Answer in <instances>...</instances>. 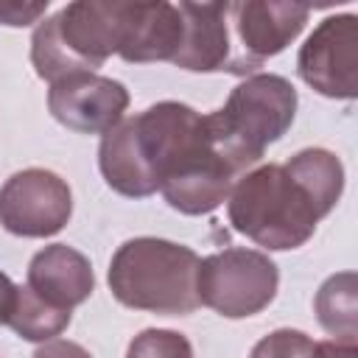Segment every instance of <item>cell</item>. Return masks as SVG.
<instances>
[{
  "mask_svg": "<svg viewBox=\"0 0 358 358\" xmlns=\"http://www.w3.org/2000/svg\"><path fill=\"white\" fill-rule=\"evenodd\" d=\"M14 291H17V285L11 282V277L6 271H0V324H6V319H8L11 302H14Z\"/></svg>",
  "mask_w": 358,
  "mask_h": 358,
  "instance_id": "44dd1931",
  "label": "cell"
},
{
  "mask_svg": "<svg viewBox=\"0 0 358 358\" xmlns=\"http://www.w3.org/2000/svg\"><path fill=\"white\" fill-rule=\"evenodd\" d=\"M196 274L199 255L190 246L143 235L117 246L106 280L112 296L126 308L159 316H187L201 305Z\"/></svg>",
  "mask_w": 358,
  "mask_h": 358,
  "instance_id": "3957f363",
  "label": "cell"
},
{
  "mask_svg": "<svg viewBox=\"0 0 358 358\" xmlns=\"http://www.w3.org/2000/svg\"><path fill=\"white\" fill-rule=\"evenodd\" d=\"M34 358H92L81 344L67 341V338H50L36 347Z\"/></svg>",
  "mask_w": 358,
  "mask_h": 358,
  "instance_id": "d6986e66",
  "label": "cell"
},
{
  "mask_svg": "<svg viewBox=\"0 0 358 358\" xmlns=\"http://www.w3.org/2000/svg\"><path fill=\"white\" fill-rule=\"evenodd\" d=\"M48 109L70 131L106 134L123 120L129 90L101 73H76L50 84Z\"/></svg>",
  "mask_w": 358,
  "mask_h": 358,
  "instance_id": "30bf717a",
  "label": "cell"
},
{
  "mask_svg": "<svg viewBox=\"0 0 358 358\" xmlns=\"http://www.w3.org/2000/svg\"><path fill=\"white\" fill-rule=\"evenodd\" d=\"M25 285L48 305L73 310L95 291V274L87 255L67 243H50L31 257Z\"/></svg>",
  "mask_w": 358,
  "mask_h": 358,
  "instance_id": "7c38bea8",
  "label": "cell"
},
{
  "mask_svg": "<svg viewBox=\"0 0 358 358\" xmlns=\"http://www.w3.org/2000/svg\"><path fill=\"white\" fill-rule=\"evenodd\" d=\"M70 319H73L70 310L48 305L28 285H17L14 302H11V310H8V319H6V327H11L22 341L45 344V341L56 338L59 333H64Z\"/></svg>",
  "mask_w": 358,
  "mask_h": 358,
  "instance_id": "9a60e30c",
  "label": "cell"
},
{
  "mask_svg": "<svg viewBox=\"0 0 358 358\" xmlns=\"http://www.w3.org/2000/svg\"><path fill=\"white\" fill-rule=\"evenodd\" d=\"M341 190V159L327 148H302L282 165L246 171L227 199V215L235 232L263 249H299L338 204Z\"/></svg>",
  "mask_w": 358,
  "mask_h": 358,
  "instance_id": "6da1fadb",
  "label": "cell"
},
{
  "mask_svg": "<svg viewBox=\"0 0 358 358\" xmlns=\"http://www.w3.org/2000/svg\"><path fill=\"white\" fill-rule=\"evenodd\" d=\"M296 70L319 95L352 101L358 95V17L322 20L299 48Z\"/></svg>",
  "mask_w": 358,
  "mask_h": 358,
  "instance_id": "ba28073f",
  "label": "cell"
},
{
  "mask_svg": "<svg viewBox=\"0 0 358 358\" xmlns=\"http://www.w3.org/2000/svg\"><path fill=\"white\" fill-rule=\"evenodd\" d=\"M313 310L319 324L338 344L358 347V277L355 271H338L327 277L316 296Z\"/></svg>",
  "mask_w": 358,
  "mask_h": 358,
  "instance_id": "5bb4252c",
  "label": "cell"
},
{
  "mask_svg": "<svg viewBox=\"0 0 358 358\" xmlns=\"http://www.w3.org/2000/svg\"><path fill=\"white\" fill-rule=\"evenodd\" d=\"M73 215L70 185L48 168H25L0 187V224L20 238H50Z\"/></svg>",
  "mask_w": 358,
  "mask_h": 358,
  "instance_id": "52a82bcc",
  "label": "cell"
},
{
  "mask_svg": "<svg viewBox=\"0 0 358 358\" xmlns=\"http://www.w3.org/2000/svg\"><path fill=\"white\" fill-rule=\"evenodd\" d=\"M48 11V0L45 3H17V0H3L0 3V25H31L39 22V17Z\"/></svg>",
  "mask_w": 358,
  "mask_h": 358,
  "instance_id": "ac0fdd59",
  "label": "cell"
},
{
  "mask_svg": "<svg viewBox=\"0 0 358 358\" xmlns=\"http://www.w3.org/2000/svg\"><path fill=\"white\" fill-rule=\"evenodd\" d=\"M277 263L257 249H224L199 260V302L224 319H246L277 296Z\"/></svg>",
  "mask_w": 358,
  "mask_h": 358,
  "instance_id": "8992f818",
  "label": "cell"
},
{
  "mask_svg": "<svg viewBox=\"0 0 358 358\" xmlns=\"http://www.w3.org/2000/svg\"><path fill=\"white\" fill-rule=\"evenodd\" d=\"M313 358H358V347L350 344H338V341H316L313 347Z\"/></svg>",
  "mask_w": 358,
  "mask_h": 358,
  "instance_id": "ffe728a7",
  "label": "cell"
},
{
  "mask_svg": "<svg viewBox=\"0 0 358 358\" xmlns=\"http://www.w3.org/2000/svg\"><path fill=\"white\" fill-rule=\"evenodd\" d=\"M126 358H193V344L179 330L148 327L129 341Z\"/></svg>",
  "mask_w": 358,
  "mask_h": 358,
  "instance_id": "2e32d148",
  "label": "cell"
},
{
  "mask_svg": "<svg viewBox=\"0 0 358 358\" xmlns=\"http://www.w3.org/2000/svg\"><path fill=\"white\" fill-rule=\"evenodd\" d=\"M310 17L308 6L299 3H274V0H249L229 3V22L235 28L238 50L227 73L257 70L266 59L282 53L305 28Z\"/></svg>",
  "mask_w": 358,
  "mask_h": 358,
  "instance_id": "9c48e42d",
  "label": "cell"
},
{
  "mask_svg": "<svg viewBox=\"0 0 358 358\" xmlns=\"http://www.w3.org/2000/svg\"><path fill=\"white\" fill-rule=\"evenodd\" d=\"M296 101V90L288 78L255 73L232 87L227 103L210 112L207 123L229 159L246 173L260 162L263 151L291 129Z\"/></svg>",
  "mask_w": 358,
  "mask_h": 358,
  "instance_id": "5b68a950",
  "label": "cell"
},
{
  "mask_svg": "<svg viewBox=\"0 0 358 358\" xmlns=\"http://www.w3.org/2000/svg\"><path fill=\"white\" fill-rule=\"evenodd\" d=\"M129 3L76 0L53 17L39 20L31 36V64L39 78L59 81L76 73H95L117 53Z\"/></svg>",
  "mask_w": 358,
  "mask_h": 358,
  "instance_id": "277c9868",
  "label": "cell"
},
{
  "mask_svg": "<svg viewBox=\"0 0 358 358\" xmlns=\"http://www.w3.org/2000/svg\"><path fill=\"white\" fill-rule=\"evenodd\" d=\"M313 347H316V341L308 333L280 327V330H271L268 336H263L252 347L249 358H313Z\"/></svg>",
  "mask_w": 358,
  "mask_h": 358,
  "instance_id": "e0dca14e",
  "label": "cell"
},
{
  "mask_svg": "<svg viewBox=\"0 0 358 358\" xmlns=\"http://www.w3.org/2000/svg\"><path fill=\"white\" fill-rule=\"evenodd\" d=\"M182 42L173 64L187 73H227L232 62L229 3H179Z\"/></svg>",
  "mask_w": 358,
  "mask_h": 358,
  "instance_id": "8fae6325",
  "label": "cell"
},
{
  "mask_svg": "<svg viewBox=\"0 0 358 358\" xmlns=\"http://www.w3.org/2000/svg\"><path fill=\"white\" fill-rule=\"evenodd\" d=\"M182 42V17L173 3H129L117 56L131 64L173 62Z\"/></svg>",
  "mask_w": 358,
  "mask_h": 358,
  "instance_id": "4fadbf2b",
  "label": "cell"
},
{
  "mask_svg": "<svg viewBox=\"0 0 358 358\" xmlns=\"http://www.w3.org/2000/svg\"><path fill=\"white\" fill-rule=\"evenodd\" d=\"M140 154L165 201L182 215L218 210L243 171L215 140L207 115L179 101H159L131 117Z\"/></svg>",
  "mask_w": 358,
  "mask_h": 358,
  "instance_id": "7a4b0ae2",
  "label": "cell"
}]
</instances>
